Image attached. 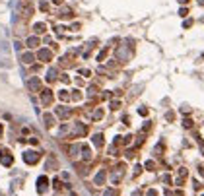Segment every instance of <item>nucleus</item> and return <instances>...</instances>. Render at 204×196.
<instances>
[{
	"instance_id": "nucleus-1",
	"label": "nucleus",
	"mask_w": 204,
	"mask_h": 196,
	"mask_svg": "<svg viewBox=\"0 0 204 196\" xmlns=\"http://www.w3.org/2000/svg\"><path fill=\"white\" fill-rule=\"evenodd\" d=\"M31 14H33V6H31V2H27V0H20V2H18V16H22V18H29Z\"/></svg>"
},
{
	"instance_id": "nucleus-2",
	"label": "nucleus",
	"mask_w": 204,
	"mask_h": 196,
	"mask_svg": "<svg viewBox=\"0 0 204 196\" xmlns=\"http://www.w3.org/2000/svg\"><path fill=\"white\" fill-rule=\"evenodd\" d=\"M23 161L29 163V165H33V163L39 161V153H37V151H25V153H23Z\"/></svg>"
},
{
	"instance_id": "nucleus-3",
	"label": "nucleus",
	"mask_w": 204,
	"mask_h": 196,
	"mask_svg": "<svg viewBox=\"0 0 204 196\" xmlns=\"http://www.w3.org/2000/svg\"><path fill=\"white\" fill-rule=\"evenodd\" d=\"M0 163H2V165H12V155H10L8 150L0 151Z\"/></svg>"
},
{
	"instance_id": "nucleus-4",
	"label": "nucleus",
	"mask_w": 204,
	"mask_h": 196,
	"mask_svg": "<svg viewBox=\"0 0 204 196\" xmlns=\"http://www.w3.org/2000/svg\"><path fill=\"white\" fill-rule=\"evenodd\" d=\"M47 187H49V179H47V177H39L37 179V190H39V192H45Z\"/></svg>"
},
{
	"instance_id": "nucleus-5",
	"label": "nucleus",
	"mask_w": 204,
	"mask_h": 196,
	"mask_svg": "<svg viewBox=\"0 0 204 196\" xmlns=\"http://www.w3.org/2000/svg\"><path fill=\"white\" fill-rule=\"evenodd\" d=\"M37 58H39V60H43V62H49V60H51V51L41 49V51L37 52Z\"/></svg>"
},
{
	"instance_id": "nucleus-6",
	"label": "nucleus",
	"mask_w": 204,
	"mask_h": 196,
	"mask_svg": "<svg viewBox=\"0 0 204 196\" xmlns=\"http://www.w3.org/2000/svg\"><path fill=\"white\" fill-rule=\"evenodd\" d=\"M41 99H43L45 105H51V101H53V91H49V89L41 91Z\"/></svg>"
},
{
	"instance_id": "nucleus-7",
	"label": "nucleus",
	"mask_w": 204,
	"mask_h": 196,
	"mask_svg": "<svg viewBox=\"0 0 204 196\" xmlns=\"http://www.w3.org/2000/svg\"><path fill=\"white\" fill-rule=\"evenodd\" d=\"M123 171H124V167H123V165H119L117 169H115V173L111 175L113 183H119V181H121V177H123Z\"/></svg>"
},
{
	"instance_id": "nucleus-8",
	"label": "nucleus",
	"mask_w": 204,
	"mask_h": 196,
	"mask_svg": "<svg viewBox=\"0 0 204 196\" xmlns=\"http://www.w3.org/2000/svg\"><path fill=\"white\" fill-rule=\"evenodd\" d=\"M27 86H29V89H31V91H39V87H41V82L37 80V78H31Z\"/></svg>"
},
{
	"instance_id": "nucleus-9",
	"label": "nucleus",
	"mask_w": 204,
	"mask_h": 196,
	"mask_svg": "<svg viewBox=\"0 0 204 196\" xmlns=\"http://www.w3.org/2000/svg\"><path fill=\"white\" fill-rule=\"evenodd\" d=\"M56 116H60V119H68V116H70V109L59 107V109H56Z\"/></svg>"
},
{
	"instance_id": "nucleus-10",
	"label": "nucleus",
	"mask_w": 204,
	"mask_h": 196,
	"mask_svg": "<svg viewBox=\"0 0 204 196\" xmlns=\"http://www.w3.org/2000/svg\"><path fill=\"white\" fill-rule=\"evenodd\" d=\"M33 55H31V52H25V55H22V62L23 64H31V62H33Z\"/></svg>"
},
{
	"instance_id": "nucleus-11",
	"label": "nucleus",
	"mask_w": 204,
	"mask_h": 196,
	"mask_svg": "<svg viewBox=\"0 0 204 196\" xmlns=\"http://www.w3.org/2000/svg\"><path fill=\"white\" fill-rule=\"evenodd\" d=\"M76 134H80V136H84V134H86V132H88V128H86V126H84L82 123H76Z\"/></svg>"
},
{
	"instance_id": "nucleus-12",
	"label": "nucleus",
	"mask_w": 204,
	"mask_h": 196,
	"mask_svg": "<svg viewBox=\"0 0 204 196\" xmlns=\"http://www.w3.org/2000/svg\"><path fill=\"white\" fill-rule=\"evenodd\" d=\"M55 80H56V70L51 68V70L47 72V82H55Z\"/></svg>"
},
{
	"instance_id": "nucleus-13",
	"label": "nucleus",
	"mask_w": 204,
	"mask_h": 196,
	"mask_svg": "<svg viewBox=\"0 0 204 196\" xmlns=\"http://www.w3.org/2000/svg\"><path fill=\"white\" fill-rule=\"evenodd\" d=\"M103 183H105V171H99L95 177V184H103Z\"/></svg>"
},
{
	"instance_id": "nucleus-14",
	"label": "nucleus",
	"mask_w": 204,
	"mask_h": 196,
	"mask_svg": "<svg viewBox=\"0 0 204 196\" xmlns=\"http://www.w3.org/2000/svg\"><path fill=\"white\" fill-rule=\"evenodd\" d=\"M93 144H95V148H101L103 146V136L101 134H95V136H93Z\"/></svg>"
},
{
	"instance_id": "nucleus-15",
	"label": "nucleus",
	"mask_w": 204,
	"mask_h": 196,
	"mask_svg": "<svg viewBox=\"0 0 204 196\" xmlns=\"http://www.w3.org/2000/svg\"><path fill=\"white\" fill-rule=\"evenodd\" d=\"M33 29L37 31V33H45V31H47V25H45V23H35Z\"/></svg>"
},
{
	"instance_id": "nucleus-16",
	"label": "nucleus",
	"mask_w": 204,
	"mask_h": 196,
	"mask_svg": "<svg viewBox=\"0 0 204 196\" xmlns=\"http://www.w3.org/2000/svg\"><path fill=\"white\" fill-rule=\"evenodd\" d=\"M60 18H72V10L70 8H62L60 10Z\"/></svg>"
},
{
	"instance_id": "nucleus-17",
	"label": "nucleus",
	"mask_w": 204,
	"mask_h": 196,
	"mask_svg": "<svg viewBox=\"0 0 204 196\" xmlns=\"http://www.w3.org/2000/svg\"><path fill=\"white\" fill-rule=\"evenodd\" d=\"M37 45H39L37 37H29V39H27V47H37Z\"/></svg>"
},
{
	"instance_id": "nucleus-18",
	"label": "nucleus",
	"mask_w": 204,
	"mask_h": 196,
	"mask_svg": "<svg viewBox=\"0 0 204 196\" xmlns=\"http://www.w3.org/2000/svg\"><path fill=\"white\" fill-rule=\"evenodd\" d=\"M59 97L62 99V101H66V99H70V95H68L66 89H60V91H59Z\"/></svg>"
},
{
	"instance_id": "nucleus-19",
	"label": "nucleus",
	"mask_w": 204,
	"mask_h": 196,
	"mask_svg": "<svg viewBox=\"0 0 204 196\" xmlns=\"http://www.w3.org/2000/svg\"><path fill=\"white\" fill-rule=\"evenodd\" d=\"M45 123H47V126H49V128H51V126L55 124V119H53V116H51V115H45Z\"/></svg>"
},
{
	"instance_id": "nucleus-20",
	"label": "nucleus",
	"mask_w": 204,
	"mask_h": 196,
	"mask_svg": "<svg viewBox=\"0 0 204 196\" xmlns=\"http://www.w3.org/2000/svg\"><path fill=\"white\" fill-rule=\"evenodd\" d=\"M101 116H103V111H93V113H91V119L93 120H99Z\"/></svg>"
},
{
	"instance_id": "nucleus-21",
	"label": "nucleus",
	"mask_w": 204,
	"mask_h": 196,
	"mask_svg": "<svg viewBox=\"0 0 204 196\" xmlns=\"http://www.w3.org/2000/svg\"><path fill=\"white\" fill-rule=\"evenodd\" d=\"M84 159H91V151H90V148H86V146H84Z\"/></svg>"
},
{
	"instance_id": "nucleus-22",
	"label": "nucleus",
	"mask_w": 204,
	"mask_h": 196,
	"mask_svg": "<svg viewBox=\"0 0 204 196\" xmlns=\"http://www.w3.org/2000/svg\"><path fill=\"white\" fill-rule=\"evenodd\" d=\"M72 99H74V101H78V99H82V93L78 91V89H76V91H72Z\"/></svg>"
},
{
	"instance_id": "nucleus-23",
	"label": "nucleus",
	"mask_w": 204,
	"mask_h": 196,
	"mask_svg": "<svg viewBox=\"0 0 204 196\" xmlns=\"http://www.w3.org/2000/svg\"><path fill=\"white\" fill-rule=\"evenodd\" d=\"M78 150H80V148H78V146H72V148H70V157H76Z\"/></svg>"
},
{
	"instance_id": "nucleus-24",
	"label": "nucleus",
	"mask_w": 204,
	"mask_h": 196,
	"mask_svg": "<svg viewBox=\"0 0 204 196\" xmlns=\"http://www.w3.org/2000/svg\"><path fill=\"white\" fill-rule=\"evenodd\" d=\"M107 56V49H103L101 52H99V56H97V60H103V58Z\"/></svg>"
},
{
	"instance_id": "nucleus-25",
	"label": "nucleus",
	"mask_w": 204,
	"mask_h": 196,
	"mask_svg": "<svg viewBox=\"0 0 204 196\" xmlns=\"http://www.w3.org/2000/svg\"><path fill=\"white\" fill-rule=\"evenodd\" d=\"M105 196H117V190H107Z\"/></svg>"
},
{
	"instance_id": "nucleus-26",
	"label": "nucleus",
	"mask_w": 204,
	"mask_h": 196,
	"mask_svg": "<svg viewBox=\"0 0 204 196\" xmlns=\"http://www.w3.org/2000/svg\"><path fill=\"white\" fill-rule=\"evenodd\" d=\"M41 10H49V4H47V2H41Z\"/></svg>"
},
{
	"instance_id": "nucleus-27",
	"label": "nucleus",
	"mask_w": 204,
	"mask_h": 196,
	"mask_svg": "<svg viewBox=\"0 0 204 196\" xmlns=\"http://www.w3.org/2000/svg\"><path fill=\"white\" fill-rule=\"evenodd\" d=\"M148 196H158V194H156V190H150V192H148Z\"/></svg>"
},
{
	"instance_id": "nucleus-28",
	"label": "nucleus",
	"mask_w": 204,
	"mask_h": 196,
	"mask_svg": "<svg viewBox=\"0 0 204 196\" xmlns=\"http://www.w3.org/2000/svg\"><path fill=\"white\" fill-rule=\"evenodd\" d=\"M198 4H202V6H204V0H198Z\"/></svg>"
},
{
	"instance_id": "nucleus-29",
	"label": "nucleus",
	"mask_w": 204,
	"mask_h": 196,
	"mask_svg": "<svg viewBox=\"0 0 204 196\" xmlns=\"http://www.w3.org/2000/svg\"><path fill=\"white\" fill-rule=\"evenodd\" d=\"M55 2H56V4H62V0H55Z\"/></svg>"
},
{
	"instance_id": "nucleus-30",
	"label": "nucleus",
	"mask_w": 204,
	"mask_h": 196,
	"mask_svg": "<svg viewBox=\"0 0 204 196\" xmlns=\"http://www.w3.org/2000/svg\"><path fill=\"white\" fill-rule=\"evenodd\" d=\"M0 136H2V124H0Z\"/></svg>"
}]
</instances>
